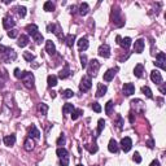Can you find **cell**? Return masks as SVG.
Returning a JSON list of instances; mask_svg holds the SVG:
<instances>
[{"label":"cell","mask_w":166,"mask_h":166,"mask_svg":"<svg viewBox=\"0 0 166 166\" xmlns=\"http://www.w3.org/2000/svg\"><path fill=\"white\" fill-rule=\"evenodd\" d=\"M18 46L20 47H26L29 44V36L27 35H21L20 38H18Z\"/></svg>","instance_id":"28"},{"label":"cell","mask_w":166,"mask_h":166,"mask_svg":"<svg viewBox=\"0 0 166 166\" xmlns=\"http://www.w3.org/2000/svg\"><path fill=\"white\" fill-rule=\"evenodd\" d=\"M29 136L34 137V139H39V137H40V132L36 129L35 124H31L30 126V129H29Z\"/></svg>","instance_id":"15"},{"label":"cell","mask_w":166,"mask_h":166,"mask_svg":"<svg viewBox=\"0 0 166 166\" xmlns=\"http://www.w3.org/2000/svg\"><path fill=\"white\" fill-rule=\"evenodd\" d=\"M53 34H56L57 35V38L59 39H64V34H62V31H61V26L59 25V23H57L56 26H54V31H53Z\"/></svg>","instance_id":"32"},{"label":"cell","mask_w":166,"mask_h":166,"mask_svg":"<svg viewBox=\"0 0 166 166\" xmlns=\"http://www.w3.org/2000/svg\"><path fill=\"white\" fill-rule=\"evenodd\" d=\"M78 48H79V51H86V49L88 48L87 38H80L79 40H78Z\"/></svg>","instance_id":"20"},{"label":"cell","mask_w":166,"mask_h":166,"mask_svg":"<svg viewBox=\"0 0 166 166\" xmlns=\"http://www.w3.org/2000/svg\"><path fill=\"white\" fill-rule=\"evenodd\" d=\"M51 97H52V99L56 97V92H54V91H52V92H51Z\"/></svg>","instance_id":"55"},{"label":"cell","mask_w":166,"mask_h":166,"mask_svg":"<svg viewBox=\"0 0 166 166\" xmlns=\"http://www.w3.org/2000/svg\"><path fill=\"white\" fill-rule=\"evenodd\" d=\"M118 144H117V142L114 139H110V142H109V144H108V149H109V152H112V153H117L118 152Z\"/></svg>","instance_id":"21"},{"label":"cell","mask_w":166,"mask_h":166,"mask_svg":"<svg viewBox=\"0 0 166 166\" xmlns=\"http://www.w3.org/2000/svg\"><path fill=\"white\" fill-rule=\"evenodd\" d=\"M134 161H135V162H137V163L142 162V157H140L139 152H135L134 153Z\"/></svg>","instance_id":"48"},{"label":"cell","mask_w":166,"mask_h":166,"mask_svg":"<svg viewBox=\"0 0 166 166\" xmlns=\"http://www.w3.org/2000/svg\"><path fill=\"white\" fill-rule=\"evenodd\" d=\"M46 51L48 52L49 54L56 53V47H54V44L52 40H46Z\"/></svg>","instance_id":"18"},{"label":"cell","mask_w":166,"mask_h":166,"mask_svg":"<svg viewBox=\"0 0 166 166\" xmlns=\"http://www.w3.org/2000/svg\"><path fill=\"white\" fill-rule=\"evenodd\" d=\"M91 87H92V80H91V78L90 77H83L82 80H80L79 90L82 91V92H87Z\"/></svg>","instance_id":"5"},{"label":"cell","mask_w":166,"mask_h":166,"mask_svg":"<svg viewBox=\"0 0 166 166\" xmlns=\"http://www.w3.org/2000/svg\"><path fill=\"white\" fill-rule=\"evenodd\" d=\"M23 148H25L26 150H33L34 149V142L31 140V137H30V139L25 140V147H23Z\"/></svg>","instance_id":"34"},{"label":"cell","mask_w":166,"mask_h":166,"mask_svg":"<svg viewBox=\"0 0 166 166\" xmlns=\"http://www.w3.org/2000/svg\"><path fill=\"white\" fill-rule=\"evenodd\" d=\"M75 10H77V7H75V5H71V7H70V12L74 13Z\"/></svg>","instance_id":"54"},{"label":"cell","mask_w":166,"mask_h":166,"mask_svg":"<svg viewBox=\"0 0 166 166\" xmlns=\"http://www.w3.org/2000/svg\"><path fill=\"white\" fill-rule=\"evenodd\" d=\"M20 79L23 82L25 87H27V88H33L34 87V75H33V73L22 71V73H21Z\"/></svg>","instance_id":"3"},{"label":"cell","mask_w":166,"mask_h":166,"mask_svg":"<svg viewBox=\"0 0 166 166\" xmlns=\"http://www.w3.org/2000/svg\"><path fill=\"white\" fill-rule=\"evenodd\" d=\"M80 65H82V67L84 69V67H87V56L86 54H80Z\"/></svg>","instance_id":"42"},{"label":"cell","mask_w":166,"mask_h":166,"mask_svg":"<svg viewBox=\"0 0 166 166\" xmlns=\"http://www.w3.org/2000/svg\"><path fill=\"white\" fill-rule=\"evenodd\" d=\"M82 113H83L82 109H74V110H73V113H71V119H73V121L78 119L80 116H82Z\"/></svg>","instance_id":"35"},{"label":"cell","mask_w":166,"mask_h":166,"mask_svg":"<svg viewBox=\"0 0 166 166\" xmlns=\"http://www.w3.org/2000/svg\"><path fill=\"white\" fill-rule=\"evenodd\" d=\"M47 83H48V87H54V86L57 84V77L56 75H48V78H47Z\"/></svg>","instance_id":"26"},{"label":"cell","mask_w":166,"mask_h":166,"mask_svg":"<svg viewBox=\"0 0 166 166\" xmlns=\"http://www.w3.org/2000/svg\"><path fill=\"white\" fill-rule=\"evenodd\" d=\"M121 147H122V149H123V152H129V150L131 149V147H132V140H131V137H129V136L122 137V140H121Z\"/></svg>","instance_id":"7"},{"label":"cell","mask_w":166,"mask_h":166,"mask_svg":"<svg viewBox=\"0 0 166 166\" xmlns=\"http://www.w3.org/2000/svg\"><path fill=\"white\" fill-rule=\"evenodd\" d=\"M84 148H86V149L90 150L91 153L97 152V145H95V144H93V147H90V144H86V145H84Z\"/></svg>","instance_id":"45"},{"label":"cell","mask_w":166,"mask_h":166,"mask_svg":"<svg viewBox=\"0 0 166 166\" xmlns=\"http://www.w3.org/2000/svg\"><path fill=\"white\" fill-rule=\"evenodd\" d=\"M113 108H114V104L113 101H108L105 105V113L108 114V116H110L112 113H113Z\"/></svg>","instance_id":"33"},{"label":"cell","mask_w":166,"mask_h":166,"mask_svg":"<svg viewBox=\"0 0 166 166\" xmlns=\"http://www.w3.org/2000/svg\"><path fill=\"white\" fill-rule=\"evenodd\" d=\"M16 59H17V53L12 48L4 47L0 44V60H3L4 62H10Z\"/></svg>","instance_id":"1"},{"label":"cell","mask_w":166,"mask_h":166,"mask_svg":"<svg viewBox=\"0 0 166 166\" xmlns=\"http://www.w3.org/2000/svg\"><path fill=\"white\" fill-rule=\"evenodd\" d=\"M149 166H161V165H160V162H158V160H154V161H152V163H150Z\"/></svg>","instance_id":"53"},{"label":"cell","mask_w":166,"mask_h":166,"mask_svg":"<svg viewBox=\"0 0 166 166\" xmlns=\"http://www.w3.org/2000/svg\"><path fill=\"white\" fill-rule=\"evenodd\" d=\"M16 22L10 16H5L4 20H3V26H4L5 30H12V27H14Z\"/></svg>","instance_id":"9"},{"label":"cell","mask_w":166,"mask_h":166,"mask_svg":"<svg viewBox=\"0 0 166 166\" xmlns=\"http://www.w3.org/2000/svg\"><path fill=\"white\" fill-rule=\"evenodd\" d=\"M74 105L70 103H66L64 104V106H62V113L64 114H69V113H73V110H74Z\"/></svg>","instance_id":"25"},{"label":"cell","mask_w":166,"mask_h":166,"mask_svg":"<svg viewBox=\"0 0 166 166\" xmlns=\"http://www.w3.org/2000/svg\"><path fill=\"white\" fill-rule=\"evenodd\" d=\"M148 147H149V148H153V147H154V142H153V139H149V140H148Z\"/></svg>","instance_id":"52"},{"label":"cell","mask_w":166,"mask_h":166,"mask_svg":"<svg viewBox=\"0 0 166 166\" xmlns=\"http://www.w3.org/2000/svg\"><path fill=\"white\" fill-rule=\"evenodd\" d=\"M26 30H27V33L30 34L31 36H33L34 34L39 33V30H38V26H36L35 23H30V25H27V26H26Z\"/></svg>","instance_id":"24"},{"label":"cell","mask_w":166,"mask_h":166,"mask_svg":"<svg viewBox=\"0 0 166 166\" xmlns=\"http://www.w3.org/2000/svg\"><path fill=\"white\" fill-rule=\"evenodd\" d=\"M69 75H70V67H69V65L66 64L61 70H60L59 78H61V79H66V78L69 77Z\"/></svg>","instance_id":"16"},{"label":"cell","mask_w":166,"mask_h":166,"mask_svg":"<svg viewBox=\"0 0 166 166\" xmlns=\"http://www.w3.org/2000/svg\"><path fill=\"white\" fill-rule=\"evenodd\" d=\"M21 73H22V71H20V69H14V77L20 79V78H21Z\"/></svg>","instance_id":"51"},{"label":"cell","mask_w":166,"mask_h":166,"mask_svg":"<svg viewBox=\"0 0 166 166\" xmlns=\"http://www.w3.org/2000/svg\"><path fill=\"white\" fill-rule=\"evenodd\" d=\"M61 95H62L64 99H70V97L74 96V92H73L71 90H64V91L61 90Z\"/></svg>","instance_id":"37"},{"label":"cell","mask_w":166,"mask_h":166,"mask_svg":"<svg viewBox=\"0 0 166 166\" xmlns=\"http://www.w3.org/2000/svg\"><path fill=\"white\" fill-rule=\"evenodd\" d=\"M122 90H123V93L126 96H131L132 93H135V86L132 83H124Z\"/></svg>","instance_id":"12"},{"label":"cell","mask_w":166,"mask_h":166,"mask_svg":"<svg viewBox=\"0 0 166 166\" xmlns=\"http://www.w3.org/2000/svg\"><path fill=\"white\" fill-rule=\"evenodd\" d=\"M116 39H117V43H118L121 47H123L124 49H127L130 46H131V38H129V36H127V38H121L119 35H117Z\"/></svg>","instance_id":"10"},{"label":"cell","mask_w":166,"mask_h":166,"mask_svg":"<svg viewBox=\"0 0 166 166\" xmlns=\"http://www.w3.org/2000/svg\"><path fill=\"white\" fill-rule=\"evenodd\" d=\"M33 38H34V40H35L38 44H40L44 40V39H43V35H42L40 33H36V34H34V35H33Z\"/></svg>","instance_id":"39"},{"label":"cell","mask_w":166,"mask_h":166,"mask_svg":"<svg viewBox=\"0 0 166 166\" xmlns=\"http://www.w3.org/2000/svg\"><path fill=\"white\" fill-rule=\"evenodd\" d=\"M104 126H105V121H104L103 118H100V119H99V122H97V130H96V135H95V137H96V136H99V135L101 134V131L104 130Z\"/></svg>","instance_id":"30"},{"label":"cell","mask_w":166,"mask_h":166,"mask_svg":"<svg viewBox=\"0 0 166 166\" xmlns=\"http://www.w3.org/2000/svg\"><path fill=\"white\" fill-rule=\"evenodd\" d=\"M47 112H48V105H47V104H43V103H42L40 105H39V113H40L42 116H46Z\"/></svg>","instance_id":"38"},{"label":"cell","mask_w":166,"mask_h":166,"mask_svg":"<svg viewBox=\"0 0 166 166\" xmlns=\"http://www.w3.org/2000/svg\"><path fill=\"white\" fill-rule=\"evenodd\" d=\"M150 79H152L153 83L160 84V83H162V75H161V73L158 71V70H153V71L150 73Z\"/></svg>","instance_id":"11"},{"label":"cell","mask_w":166,"mask_h":166,"mask_svg":"<svg viewBox=\"0 0 166 166\" xmlns=\"http://www.w3.org/2000/svg\"><path fill=\"white\" fill-rule=\"evenodd\" d=\"M143 73H144V65L143 64H137L134 69V75L137 78H142L143 77Z\"/></svg>","instance_id":"19"},{"label":"cell","mask_w":166,"mask_h":166,"mask_svg":"<svg viewBox=\"0 0 166 166\" xmlns=\"http://www.w3.org/2000/svg\"><path fill=\"white\" fill-rule=\"evenodd\" d=\"M106 91H108L106 86L103 84V83H99V84H97V90H96V96H97V97H101V96H104L106 93Z\"/></svg>","instance_id":"17"},{"label":"cell","mask_w":166,"mask_h":166,"mask_svg":"<svg viewBox=\"0 0 166 166\" xmlns=\"http://www.w3.org/2000/svg\"><path fill=\"white\" fill-rule=\"evenodd\" d=\"M54 26H56V25H52V23H49V25L47 26V31H48V33H53V31H54Z\"/></svg>","instance_id":"49"},{"label":"cell","mask_w":166,"mask_h":166,"mask_svg":"<svg viewBox=\"0 0 166 166\" xmlns=\"http://www.w3.org/2000/svg\"><path fill=\"white\" fill-rule=\"evenodd\" d=\"M91 108H92L96 113H100V112H101V106H100V104H99V103H92Z\"/></svg>","instance_id":"44"},{"label":"cell","mask_w":166,"mask_h":166,"mask_svg":"<svg viewBox=\"0 0 166 166\" xmlns=\"http://www.w3.org/2000/svg\"><path fill=\"white\" fill-rule=\"evenodd\" d=\"M14 143H16V136H14V135H7V136L4 137V144L8 145V147L14 145Z\"/></svg>","instance_id":"22"},{"label":"cell","mask_w":166,"mask_h":166,"mask_svg":"<svg viewBox=\"0 0 166 166\" xmlns=\"http://www.w3.org/2000/svg\"><path fill=\"white\" fill-rule=\"evenodd\" d=\"M144 40L143 39H137V40H135L134 43V52H136V53H142L143 49H144Z\"/></svg>","instance_id":"14"},{"label":"cell","mask_w":166,"mask_h":166,"mask_svg":"<svg viewBox=\"0 0 166 166\" xmlns=\"http://www.w3.org/2000/svg\"><path fill=\"white\" fill-rule=\"evenodd\" d=\"M56 153H57V156H59V158H69V152H67L65 148H62V147L57 148Z\"/></svg>","instance_id":"23"},{"label":"cell","mask_w":166,"mask_h":166,"mask_svg":"<svg viewBox=\"0 0 166 166\" xmlns=\"http://www.w3.org/2000/svg\"><path fill=\"white\" fill-rule=\"evenodd\" d=\"M99 69H100V62L97 60H91L90 61V65H88V74L91 77H95L97 74Z\"/></svg>","instance_id":"4"},{"label":"cell","mask_w":166,"mask_h":166,"mask_svg":"<svg viewBox=\"0 0 166 166\" xmlns=\"http://www.w3.org/2000/svg\"><path fill=\"white\" fill-rule=\"evenodd\" d=\"M64 144H65V135L62 134L61 136L57 139V145H60V147H61V145H64Z\"/></svg>","instance_id":"47"},{"label":"cell","mask_w":166,"mask_h":166,"mask_svg":"<svg viewBox=\"0 0 166 166\" xmlns=\"http://www.w3.org/2000/svg\"><path fill=\"white\" fill-rule=\"evenodd\" d=\"M142 92L144 93L147 97H149V99H152L153 97V95H152V91H150V88L148 87V86H143L142 87Z\"/></svg>","instance_id":"36"},{"label":"cell","mask_w":166,"mask_h":166,"mask_svg":"<svg viewBox=\"0 0 166 166\" xmlns=\"http://www.w3.org/2000/svg\"><path fill=\"white\" fill-rule=\"evenodd\" d=\"M112 21H113L114 26H117V27H121V26L124 25V20L121 14L119 8H113V12H112Z\"/></svg>","instance_id":"2"},{"label":"cell","mask_w":166,"mask_h":166,"mask_svg":"<svg viewBox=\"0 0 166 166\" xmlns=\"http://www.w3.org/2000/svg\"><path fill=\"white\" fill-rule=\"evenodd\" d=\"M166 54L163 53V52H160V53H157V56H156V62L154 65L156 66H160L162 70L166 69Z\"/></svg>","instance_id":"6"},{"label":"cell","mask_w":166,"mask_h":166,"mask_svg":"<svg viewBox=\"0 0 166 166\" xmlns=\"http://www.w3.org/2000/svg\"><path fill=\"white\" fill-rule=\"evenodd\" d=\"M77 166H83V165H80V163H79V165H77Z\"/></svg>","instance_id":"57"},{"label":"cell","mask_w":166,"mask_h":166,"mask_svg":"<svg viewBox=\"0 0 166 166\" xmlns=\"http://www.w3.org/2000/svg\"><path fill=\"white\" fill-rule=\"evenodd\" d=\"M130 122H131V123L134 122V116H132V114H130Z\"/></svg>","instance_id":"56"},{"label":"cell","mask_w":166,"mask_h":166,"mask_svg":"<svg viewBox=\"0 0 166 166\" xmlns=\"http://www.w3.org/2000/svg\"><path fill=\"white\" fill-rule=\"evenodd\" d=\"M88 10H90V7H88L87 3H80L79 4V13L82 16H86L88 13Z\"/></svg>","instance_id":"27"},{"label":"cell","mask_w":166,"mask_h":166,"mask_svg":"<svg viewBox=\"0 0 166 166\" xmlns=\"http://www.w3.org/2000/svg\"><path fill=\"white\" fill-rule=\"evenodd\" d=\"M117 71H118L117 67H116V69H109L106 73H104V80H105V82H110V80L116 77Z\"/></svg>","instance_id":"13"},{"label":"cell","mask_w":166,"mask_h":166,"mask_svg":"<svg viewBox=\"0 0 166 166\" xmlns=\"http://www.w3.org/2000/svg\"><path fill=\"white\" fill-rule=\"evenodd\" d=\"M16 10H17V13H18V16L20 17H25V14H26V8L25 7H17L16 8Z\"/></svg>","instance_id":"40"},{"label":"cell","mask_w":166,"mask_h":166,"mask_svg":"<svg viewBox=\"0 0 166 166\" xmlns=\"http://www.w3.org/2000/svg\"><path fill=\"white\" fill-rule=\"evenodd\" d=\"M23 59H25L26 61L31 62L34 60V54L31 53V52H23Z\"/></svg>","instance_id":"41"},{"label":"cell","mask_w":166,"mask_h":166,"mask_svg":"<svg viewBox=\"0 0 166 166\" xmlns=\"http://www.w3.org/2000/svg\"><path fill=\"white\" fill-rule=\"evenodd\" d=\"M117 127L118 129H122V126H123V119H122L121 116H117Z\"/></svg>","instance_id":"46"},{"label":"cell","mask_w":166,"mask_h":166,"mask_svg":"<svg viewBox=\"0 0 166 166\" xmlns=\"http://www.w3.org/2000/svg\"><path fill=\"white\" fill-rule=\"evenodd\" d=\"M160 91H161V93H162V95H165V92H166V83H162V84H161Z\"/></svg>","instance_id":"50"},{"label":"cell","mask_w":166,"mask_h":166,"mask_svg":"<svg viewBox=\"0 0 166 166\" xmlns=\"http://www.w3.org/2000/svg\"><path fill=\"white\" fill-rule=\"evenodd\" d=\"M65 42H66V46L71 48V47L74 46V42H75V35H74V34H69V35H67L66 38H65Z\"/></svg>","instance_id":"29"},{"label":"cell","mask_w":166,"mask_h":166,"mask_svg":"<svg viewBox=\"0 0 166 166\" xmlns=\"http://www.w3.org/2000/svg\"><path fill=\"white\" fill-rule=\"evenodd\" d=\"M8 36L9 38H17L18 36V30H16V29H12V30H9L8 31Z\"/></svg>","instance_id":"43"},{"label":"cell","mask_w":166,"mask_h":166,"mask_svg":"<svg viewBox=\"0 0 166 166\" xmlns=\"http://www.w3.org/2000/svg\"><path fill=\"white\" fill-rule=\"evenodd\" d=\"M99 54H100L101 57H104V59H108L109 56H110V47L108 46V44H101L100 47H99Z\"/></svg>","instance_id":"8"},{"label":"cell","mask_w":166,"mask_h":166,"mask_svg":"<svg viewBox=\"0 0 166 166\" xmlns=\"http://www.w3.org/2000/svg\"><path fill=\"white\" fill-rule=\"evenodd\" d=\"M43 9L46 12H52V10H54V4L52 1H46L43 5Z\"/></svg>","instance_id":"31"}]
</instances>
